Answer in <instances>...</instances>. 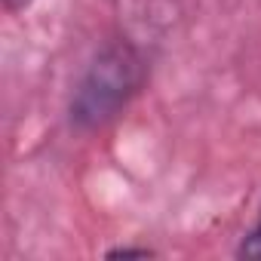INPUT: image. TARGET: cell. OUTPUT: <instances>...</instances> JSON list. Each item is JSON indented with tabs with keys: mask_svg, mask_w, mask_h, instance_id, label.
<instances>
[{
	"mask_svg": "<svg viewBox=\"0 0 261 261\" xmlns=\"http://www.w3.org/2000/svg\"><path fill=\"white\" fill-rule=\"evenodd\" d=\"M145 74V56L129 37H114L101 43L71 92L68 123L77 133H95L108 126L139 95Z\"/></svg>",
	"mask_w": 261,
	"mask_h": 261,
	"instance_id": "obj_1",
	"label": "cell"
},
{
	"mask_svg": "<svg viewBox=\"0 0 261 261\" xmlns=\"http://www.w3.org/2000/svg\"><path fill=\"white\" fill-rule=\"evenodd\" d=\"M237 258H261V209H258V215H255L252 227L240 237Z\"/></svg>",
	"mask_w": 261,
	"mask_h": 261,
	"instance_id": "obj_2",
	"label": "cell"
},
{
	"mask_svg": "<svg viewBox=\"0 0 261 261\" xmlns=\"http://www.w3.org/2000/svg\"><path fill=\"white\" fill-rule=\"evenodd\" d=\"M105 255L108 258H148V255H154V249H148V246H117V249H108Z\"/></svg>",
	"mask_w": 261,
	"mask_h": 261,
	"instance_id": "obj_3",
	"label": "cell"
},
{
	"mask_svg": "<svg viewBox=\"0 0 261 261\" xmlns=\"http://www.w3.org/2000/svg\"><path fill=\"white\" fill-rule=\"evenodd\" d=\"M31 4V0H4V7L10 10V13H19V10H25Z\"/></svg>",
	"mask_w": 261,
	"mask_h": 261,
	"instance_id": "obj_4",
	"label": "cell"
}]
</instances>
